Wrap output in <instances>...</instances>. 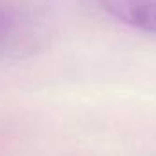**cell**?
<instances>
[{"label":"cell","instance_id":"obj_1","mask_svg":"<svg viewBox=\"0 0 156 156\" xmlns=\"http://www.w3.org/2000/svg\"><path fill=\"white\" fill-rule=\"evenodd\" d=\"M98 2L118 22L145 33H156V0H98Z\"/></svg>","mask_w":156,"mask_h":156},{"label":"cell","instance_id":"obj_2","mask_svg":"<svg viewBox=\"0 0 156 156\" xmlns=\"http://www.w3.org/2000/svg\"><path fill=\"white\" fill-rule=\"evenodd\" d=\"M15 26H16L15 13L7 5L0 4V45H4L9 40V37L15 31Z\"/></svg>","mask_w":156,"mask_h":156}]
</instances>
